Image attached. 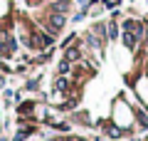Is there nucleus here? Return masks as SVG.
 I'll use <instances>...</instances> for the list:
<instances>
[{"instance_id": "1", "label": "nucleus", "mask_w": 148, "mask_h": 141, "mask_svg": "<svg viewBox=\"0 0 148 141\" xmlns=\"http://www.w3.org/2000/svg\"><path fill=\"white\" fill-rule=\"evenodd\" d=\"M62 27H64V15H62V12H52V15H49V30L59 32Z\"/></svg>"}, {"instance_id": "2", "label": "nucleus", "mask_w": 148, "mask_h": 141, "mask_svg": "<svg viewBox=\"0 0 148 141\" xmlns=\"http://www.w3.org/2000/svg\"><path fill=\"white\" fill-rule=\"evenodd\" d=\"M123 45H126L128 50H133V47L138 45V37L133 35V32H128V30H123Z\"/></svg>"}, {"instance_id": "3", "label": "nucleus", "mask_w": 148, "mask_h": 141, "mask_svg": "<svg viewBox=\"0 0 148 141\" xmlns=\"http://www.w3.org/2000/svg\"><path fill=\"white\" fill-rule=\"evenodd\" d=\"M54 89H57V92H67V89H69V82H67V77H59L57 82H54Z\"/></svg>"}, {"instance_id": "4", "label": "nucleus", "mask_w": 148, "mask_h": 141, "mask_svg": "<svg viewBox=\"0 0 148 141\" xmlns=\"http://www.w3.org/2000/svg\"><path fill=\"white\" fill-rule=\"evenodd\" d=\"M106 30H109V35H106L109 40H116V37H119V27H116V22H109V27H106Z\"/></svg>"}, {"instance_id": "5", "label": "nucleus", "mask_w": 148, "mask_h": 141, "mask_svg": "<svg viewBox=\"0 0 148 141\" xmlns=\"http://www.w3.org/2000/svg\"><path fill=\"white\" fill-rule=\"evenodd\" d=\"M138 121H141V126H146V129H148V111L138 109Z\"/></svg>"}, {"instance_id": "6", "label": "nucleus", "mask_w": 148, "mask_h": 141, "mask_svg": "<svg viewBox=\"0 0 148 141\" xmlns=\"http://www.w3.org/2000/svg\"><path fill=\"white\" fill-rule=\"evenodd\" d=\"M67 59H69V62H74V59H79V50H77V47H74V50L69 47V50H67Z\"/></svg>"}, {"instance_id": "7", "label": "nucleus", "mask_w": 148, "mask_h": 141, "mask_svg": "<svg viewBox=\"0 0 148 141\" xmlns=\"http://www.w3.org/2000/svg\"><path fill=\"white\" fill-rule=\"evenodd\" d=\"M69 67H72V62H69V59L59 62V72H62V74H67V72H69Z\"/></svg>"}, {"instance_id": "8", "label": "nucleus", "mask_w": 148, "mask_h": 141, "mask_svg": "<svg viewBox=\"0 0 148 141\" xmlns=\"http://www.w3.org/2000/svg\"><path fill=\"white\" fill-rule=\"evenodd\" d=\"M109 136H111V139H119V136H121V131H119L116 126H109Z\"/></svg>"}, {"instance_id": "9", "label": "nucleus", "mask_w": 148, "mask_h": 141, "mask_svg": "<svg viewBox=\"0 0 148 141\" xmlns=\"http://www.w3.org/2000/svg\"><path fill=\"white\" fill-rule=\"evenodd\" d=\"M32 106H35V104H32V102H27V104H22V106H20V111H22V114H25V111H30Z\"/></svg>"}, {"instance_id": "10", "label": "nucleus", "mask_w": 148, "mask_h": 141, "mask_svg": "<svg viewBox=\"0 0 148 141\" xmlns=\"http://www.w3.org/2000/svg\"><path fill=\"white\" fill-rule=\"evenodd\" d=\"M104 3H106V8H116L121 0H104Z\"/></svg>"}]
</instances>
